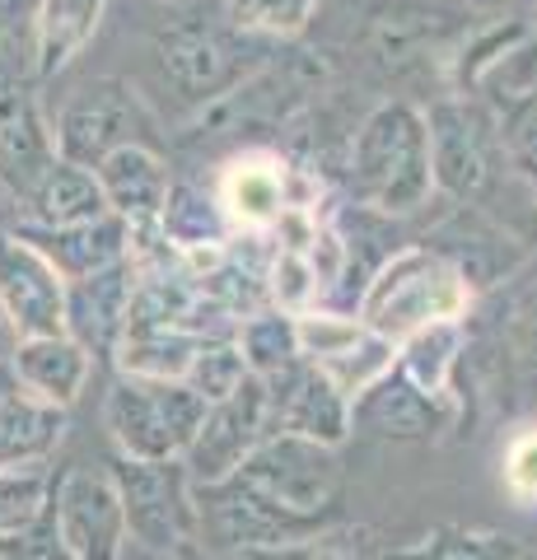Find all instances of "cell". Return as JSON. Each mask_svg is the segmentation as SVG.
<instances>
[{"label": "cell", "mask_w": 537, "mask_h": 560, "mask_svg": "<svg viewBox=\"0 0 537 560\" xmlns=\"http://www.w3.org/2000/svg\"><path fill=\"white\" fill-rule=\"evenodd\" d=\"M267 440V388L262 378H244V388L230 393L224 401H211L183 453V467L192 486H215L234 477L244 458Z\"/></svg>", "instance_id": "obj_12"}, {"label": "cell", "mask_w": 537, "mask_h": 560, "mask_svg": "<svg viewBox=\"0 0 537 560\" xmlns=\"http://www.w3.org/2000/svg\"><path fill=\"white\" fill-rule=\"evenodd\" d=\"M215 201L234 234H271L294 210L290 173L276 154H238L215 178Z\"/></svg>", "instance_id": "obj_15"}, {"label": "cell", "mask_w": 537, "mask_h": 560, "mask_svg": "<svg viewBox=\"0 0 537 560\" xmlns=\"http://www.w3.org/2000/svg\"><path fill=\"white\" fill-rule=\"evenodd\" d=\"M154 28V66L192 108L238 94L267 66V43L244 38L224 20L220 0H178Z\"/></svg>", "instance_id": "obj_1"}, {"label": "cell", "mask_w": 537, "mask_h": 560, "mask_svg": "<svg viewBox=\"0 0 537 560\" xmlns=\"http://www.w3.org/2000/svg\"><path fill=\"white\" fill-rule=\"evenodd\" d=\"M500 486L518 510H537V425L510 434L505 453H500Z\"/></svg>", "instance_id": "obj_33"}, {"label": "cell", "mask_w": 537, "mask_h": 560, "mask_svg": "<svg viewBox=\"0 0 537 560\" xmlns=\"http://www.w3.org/2000/svg\"><path fill=\"white\" fill-rule=\"evenodd\" d=\"M108 434L117 458H183L206 416V401L183 378H136L117 374L108 388Z\"/></svg>", "instance_id": "obj_6"}, {"label": "cell", "mask_w": 537, "mask_h": 560, "mask_svg": "<svg viewBox=\"0 0 537 560\" xmlns=\"http://www.w3.org/2000/svg\"><path fill=\"white\" fill-rule=\"evenodd\" d=\"M234 346H238V355H244L253 378L281 374L285 364L300 360V327H294V313L276 308V304L244 313V318H238V331H234Z\"/></svg>", "instance_id": "obj_25"}, {"label": "cell", "mask_w": 537, "mask_h": 560, "mask_svg": "<svg viewBox=\"0 0 537 560\" xmlns=\"http://www.w3.org/2000/svg\"><path fill=\"white\" fill-rule=\"evenodd\" d=\"M346 178L360 206L384 210V215H416L435 197L430 178V131L425 108L411 98H384L374 103L370 117L351 136V160Z\"/></svg>", "instance_id": "obj_2"}, {"label": "cell", "mask_w": 537, "mask_h": 560, "mask_svg": "<svg viewBox=\"0 0 537 560\" xmlns=\"http://www.w3.org/2000/svg\"><path fill=\"white\" fill-rule=\"evenodd\" d=\"M524 560H528V556H524Z\"/></svg>", "instance_id": "obj_40"}, {"label": "cell", "mask_w": 537, "mask_h": 560, "mask_svg": "<svg viewBox=\"0 0 537 560\" xmlns=\"http://www.w3.org/2000/svg\"><path fill=\"white\" fill-rule=\"evenodd\" d=\"M430 131V178L435 191L458 206H472L491 191L495 173L505 168L495 140V113L472 94H448L425 108Z\"/></svg>", "instance_id": "obj_7"}, {"label": "cell", "mask_w": 537, "mask_h": 560, "mask_svg": "<svg viewBox=\"0 0 537 560\" xmlns=\"http://www.w3.org/2000/svg\"><path fill=\"white\" fill-rule=\"evenodd\" d=\"M47 514L71 560H127L131 541L122 495L108 467H66L61 477H51Z\"/></svg>", "instance_id": "obj_10"}, {"label": "cell", "mask_w": 537, "mask_h": 560, "mask_svg": "<svg viewBox=\"0 0 537 560\" xmlns=\"http://www.w3.org/2000/svg\"><path fill=\"white\" fill-rule=\"evenodd\" d=\"M10 224H20V191L0 178V230H10Z\"/></svg>", "instance_id": "obj_36"}, {"label": "cell", "mask_w": 537, "mask_h": 560, "mask_svg": "<svg viewBox=\"0 0 537 560\" xmlns=\"http://www.w3.org/2000/svg\"><path fill=\"white\" fill-rule=\"evenodd\" d=\"M0 313L20 341L66 331V276L20 224L0 230Z\"/></svg>", "instance_id": "obj_11"}, {"label": "cell", "mask_w": 537, "mask_h": 560, "mask_svg": "<svg viewBox=\"0 0 537 560\" xmlns=\"http://www.w3.org/2000/svg\"><path fill=\"white\" fill-rule=\"evenodd\" d=\"M20 230L47 253L51 267L66 276V285L108 271V267H117V261H127L136 253V238L127 230V220H117L113 210L98 215V220H84V224H66V230H33V224H20Z\"/></svg>", "instance_id": "obj_19"}, {"label": "cell", "mask_w": 537, "mask_h": 560, "mask_svg": "<svg viewBox=\"0 0 537 560\" xmlns=\"http://www.w3.org/2000/svg\"><path fill=\"white\" fill-rule=\"evenodd\" d=\"M136 253L117 267L84 276L66 285V331L90 350V355H113L127 331V308L136 294Z\"/></svg>", "instance_id": "obj_17"}, {"label": "cell", "mask_w": 537, "mask_h": 560, "mask_svg": "<svg viewBox=\"0 0 537 560\" xmlns=\"http://www.w3.org/2000/svg\"><path fill=\"white\" fill-rule=\"evenodd\" d=\"M94 178L103 187V201L117 220H127V230L136 243H145L160 224V210L168 201V187H173V173L164 150L154 145H127V150H113L108 160L94 168Z\"/></svg>", "instance_id": "obj_16"}, {"label": "cell", "mask_w": 537, "mask_h": 560, "mask_svg": "<svg viewBox=\"0 0 537 560\" xmlns=\"http://www.w3.org/2000/svg\"><path fill=\"white\" fill-rule=\"evenodd\" d=\"M154 5H178V0H154Z\"/></svg>", "instance_id": "obj_39"}, {"label": "cell", "mask_w": 537, "mask_h": 560, "mask_svg": "<svg viewBox=\"0 0 537 560\" xmlns=\"http://www.w3.org/2000/svg\"><path fill=\"white\" fill-rule=\"evenodd\" d=\"M314 370H318L327 383H332L341 397H360L374 378H384V374L393 370V341L374 337V331L365 327L351 346L337 350V355H327V360H318Z\"/></svg>", "instance_id": "obj_29"}, {"label": "cell", "mask_w": 537, "mask_h": 560, "mask_svg": "<svg viewBox=\"0 0 537 560\" xmlns=\"http://www.w3.org/2000/svg\"><path fill=\"white\" fill-rule=\"evenodd\" d=\"M51 145L57 160H71L84 168H98L113 150L127 145H164L160 117L150 113L145 94L122 75H98L80 84L51 117Z\"/></svg>", "instance_id": "obj_5"}, {"label": "cell", "mask_w": 537, "mask_h": 560, "mask_svg": "<svg viewBox=\"0 0 537 560\" xmlns=\"http://www.w3.org/2000/svg\"><path fill=\"white\" fill-rule=\"evenodd\" d=\"M20 206H28L20 224H33V230H66V224L108 215V201H103L94 168L71 164V160H51L38 178L20 191Z\"/></svg>", "instance_id": "obj_20"}, {"label": "cell", "mask_w": 537, "mask_h": 560, "mask_svg": "<svg viewBox=\"0 0 537 560\" xmlns=\"http://www.w3.org/2000/svg\"><path fill=\"white\" fill-rule=\"evenodd\" d=\"M500 331L518 360L537 370V267L518 271L505 290V304H500Z\"/></svg>", "instance_id": "obj_32"}, {"label": "cell", "mask_w": 537, "mask_h": 560, "mask_svg": "<svg viewBox=\"0 0 537 560\" xmlns=\"http://www.w3.org/2000/svg\"><path fill=\"white\" fill-rule=\"evenodd\" d=\"M108 471L122 495L127 541L154 556H178L197 547V490L183 458H117Z\"/></svg>", "instance_id": "obj_8"}, {"label": "cell", "mask_w": 537, "mask_h": 560, "mask_svg": "<svg viewBox=\"0 0 537 560\" xmlns=\"http://www.w3.org/2000/svg\"><path fill=\"white\" fill-rule=\"evenodd\" d=\"M234 481L276 510L332 528L346 495V463L332 444L304 440V434H267L234 471Z\"/></svg>", "instance_id": "obj_4"}, {"label": "cell", "mask_w": 537, "mask_h": 560, "mask_svg": "<svg viewBox=\"0 0 537 560\" xmlns=\"http://www.w3.org/2000/svg\"><path fill=\"white\" fill-rule=\"evenodd\" d=\"M10 374H14V388L71 411L84 397V388H90L94 355L71 337V331H61V337H24L10 355Z\"/></svg>", "instance_id": "obj_18"}, {"label": "cell", "mask_w": 537, "mask_h": 560, "mask_svg": "<svg viewBox=\"0 0 537 560\" xmlns=\"http://www.w3.org/2000/svg\"><path fill=\"white\" fill-rule=\"evenodd\" d=\"M244 378H248V364H244V355H238L234 337H206L197 346L192 364H187V374H183V383L206 401V407H211V401H224L230 393H238L244 388Z\"/></svg>", "instance_id": "obj_31"}, {"label": "cell", "mask_w": 537, "mask_h": 560, "mask_svg": "<svg viewBox=\"0 0 537 560\" xmlns=\"http://www.w3.org/2000/svg\"><path fill=\"white\" fill-rule=\"evenodd\" d=\"M323 0H220L224 20H230L244 38L257 43H294L300 33H308Z\"/></svg>", "instance_id": "obj_27"}, {"label": "cell", "mask_w": 537, "mask_h": 560, "mask_svg": "<svg viewBox=\"0 0 537 560\" xmlns=\"http://www.w3.org/2000/svg\"><path fill=\"white\" fill-rule=\"evenodd\" d=\"M267 388V434H304V440L341 448L351 440V397H341L304 355L281 374L262 378Z\"/></svg>", "instance_id": "obj_13"}, {"label": "cell", "mask_w": 537, "mask_h": 560, "mask_svg": "<svg viewBox=\"0 0 537 560\" xmlns=\"http://www.w3.org/2000/svg\"><path fill=\"white\" fill-rule=\"evenodd\" d=\"M66 416L24 388L0 393V467H47L66 440Z\"/></svg>", "instance_id": "obj_21"}, {"label": "cell", "mask_w": 537, "mask_h": 560, "mask_svg": "<svg viewBox=\"0 0 537 560\" xmlns=\"http://www.w3.org/2000/svg\"><path fill=\"white\" fill-rule=\"evenodd\" d=\"M38 0H0V38H33Z\"/></svg>", "instance_id": "obj_35"}, {"label": "cell", "mask_w": 537, "mask_h": 560, "mask_svg": "<svg viewBox=\"0 0 537 560\" xmlns=\"http://www.w3.org/2000/svg\"><path fill=\"white\" fill-rule=\"evenodd\" d=\"M38 66L33 38H0V178L24 191L38 173L57 160L51 117L38 98Z\"/></svg>", "instance_id": "obj_9"}, {"label": "cell", "mask_w": 537, "mask_h": 560, "mask_svg": "<svg viewBox=\"0 0 537 560\" xmlns=\"http://www.w3.org/2000/svg\"><path fill=\"white\" fill-rule=\"evenodd\" d=\"M14 346H20V337H14V327H10V318H5V313H0V364H10Z\"/></svg>", "instance_id": "obj_37"}, {"label": "cell", "mask_w": 537, "mask_h": 560, "mask_svg": "<svg viewBox=\"0 0 537 560\" xmlns=\"http://www.w3.org/2000/svg\"><path fill=\"white\" fill-rule=\"evenodd\" d=\"M463 355H467V318H448V323H430L397 341L393 370L411 378L416 388L430 397H448L458 370H463Z\"/></svg>", "instance_id": "obj_23"}, {"label": "cell", "mask_w": 537, "mask_h": 560, "mask_svg": "<svg viewBox=\"0 0 537 560\" xmlns=\"http://www.w3.org/2000/svg\"><path fill=\"white\" fill-rule=\"evenodd\" d=\"M108 5L113 0H38V20H33V66H38V80L61 75L94 43Z\"/></svg>", "instance_id": "obj_22"}, {"label": "cell", "mask_w": 537, "mask_h": 560, "mask_svg": "<svg viewBox=\"0 0 537 560\" xmlns=\"http://www.w3.org/2000/svg\"><path fill=\"white\" fill-rule=\"evenodd\" d=\"M384 560H524V547L505 533H481V528H430L425 537L393 547Z\"/></svg>", "instance_id": "obj_26"}, {"label": "cell", "mask_w": 537, "mask_h": 560, "mask_svg": "<svg viewBox=\"0 0 537 560\" xmlns=\"http://www.w3.org/2000/svg\"><path fill=\"white\" fill-rule=\"evenodd\" d=\"M495 140H500V160H505V168L533 191V201H537V90L500 103Z\"/></svg>", "instance_id": "obj_28"}, {"label": "cell", "mask_w": 537, "mask_h": 560, "mask_svg": "<svg viewBox=\"0 0 537 560\" xmlns=\"http://www.w3.org/2000/svg\"><path fill=\"white\" fill-rule=\"evenodd\" d=\"M0 560H71V551L61 547L51 514H43V518L33 523V528H24L20 537L0 541Z\"/></svg>", "instance_id": "obj_34"}, {"label": "cell", "mask_w": 537, "mask_h": 560, "mask_svg": "<svg viewBox=\"0 0 537 560\" xmlns=\"http://www.w3.org/2000/svg\"><path fill=\"white\" fill-rule=\"evenodd\" d=\"M51 467H0V541L20 537L47 514Z\"/></svg>", "instance_id": "obj_30"}, {"label": "cell", "mask_w": 537, "mask_h": 560, "mask_svg": "<svg viewBox=\"0 0 537 560\" xmlns=\"http://www.w3.org/2000/svg\"><path fill=\"white\" fill-rule=\"evenodd\" d=\"M154 234H164V243H173L178 253L201 257L206 248H224L234 238L230 220L215 201V187H197V183H173L168 201L160 210V224Z\"/></svg>", "instance_id": "obj_24"}, {"label": "cell", "mask_w": 537, "mask_h": 560, "mask_svg": "<svg viewBox=\"0 0 537 560\" xmlns=\"http://www.w3.org/2000/svg\"><path fill=\"white\" fill-rule=\"evenodd\" d=\"M14 388V374H10V364H0V393H10Z\"/></svg>", "instance_id": "obj_38"}, {"label": "cell", "mask_w": 537, "mask_h": 560, "mask_svg": "<svg viewBox=\"0 0 537 560\" xmlns=\"http://www.w3.org/2000/svg\"><path fill=\"white\" fill-rule=\"evenodd\" d=\"M454 425V397H430L411 378L388 370L365 393L351 397V430L378 434L397 444H425Z\"/></svg>", "instance_id": "obj_14"}, {"label": "cell", "mask_w": 537, "mask_h": 560, "mask_svg": "<svg viewBox=\"0 0 537 560\" xmlns=\"http://www.w3.org/2000/svg\"><path fill=\"white\" fill-rule=\"evenodd\" d=\"M472 300L477 294L454 261L435 253L430 243H416V248H397L384 267L370 276V285L355 304V318L365 323L374 337L397 346L402 337H411V331H421L430 323L467 318Z\"/></svg>", "instance_id": "obj_3"}]
</instances>
